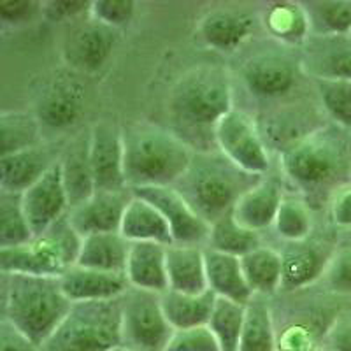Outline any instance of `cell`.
Here are the masks:
<instances>
[{"label": "cell", "instance_id": "14", "mask_svg": "<svg viewBox=\"0 0 351 351\" xmlns=\"http://www.w3.org/2000/svg\"><path fill=\"white\" fill-rule=\"evenodd\" d=\"M304 74L300 62H293L281 53H258L253 55L241 69V77L246 90L262 100L288 97Z\"/></svg>", "mask_w": 351, "mask_h": 351}, {"label": "cell", "instance_id": "35", "mask_svg": "<svg viewBox=\"0 0 351 351\" xmlns=\"http://www.w3.org/2000/svg\"><path fill=\"white\" fill-rule=\"evenodd\" d=\"M315 219L311 206L300 195H285L274 219V232L285 243H299L311 237Z\"/></svg>", "mask_w": 351, "mask_h": 351}, {"label": "cell", "instance_id": "17", "mask_svg": "<svg viewBox=\"0 0 351 351\" xmlns=\"http://www.w3.org/2000/svg\"><path fill=\"white\" fill-rule=\"evenodd\" d=\"M21 204L34 236H39L53 227L58 219L67 216L71 211V202L62 180L60 165L56 164L49 169L36 184L21 193Z\"/></svg>", "mask_w": 351, "mask_h": 351}, {"label": "cell", "instance_id": "13", "mask_svg": "<svg viewBox=\"0 0 351 351\" xmlns=\"http://www.w3.org/2000/svg\"><path fill=\"white\" fill-rule=\"evenodd\" d=\"M90 162L97 192L128 190L125 180L123 128L112 121H99L90 128Z\"/></svg>", "mask_w": 351, "mask_h": 351}, {"label": "cell", "instance_id": "39", "mask_svg": "<svg viewBox=\"0 0 351 351\" xmlns=\"http://www.w3.org/2000/svg\"><path fill=\"white\" fill-rule=\"evenodd\" d=\"M315 90L330 123L351 130V81H315Z\"/></svg>", "mask_w": 351, "mask_h": 351}, {"label": "cell", "instance_id": "34", "mask_svg": "<svg viewBox=\"0 0 351 351\" xmlns=\"http://www.w3.org/2000/svg\"><path fill=\"white\" fill-rule=\"evenodd\" d=\"M260 246H263V244L258 232L244 228L234 219L232 213H228L211 225V234H209L206 247L241 258V256L252 253L253 250Z\"/></svg>", "mask_w": 351, "mask_h": 351}, {"label": "cell", "instance_id": "21", "mask_svg": "<svg viewBox=\"0 0 351 351\" xmlns=\"http://www.w3.org/2000/svg\"><path fill=\"white\" fill-rule=\"evenodd\" d=\"M255 28V18L237 9H213L199 20L197 32L206 46L221 53H234L246 43Z\"/></svg>", "mask_w": 351, "mask_h": 351}, {"label": "cell", "instance_id": "11", "mask_svg": "<svg viewBox=\"0 0 351 351\" xmlns=\"http://www.w3.org/2000/svg\"><path fill=\"white\" fill-rule=\"evenodd\" d=\"M86 108V88L77 77L60 74L44 84L36 100L34 114L44 130L64 132L72 128Z\"/></svg>", "mask_w": 351, "mask_h": 351}, {"label": "cell", "instance_id": "15", "mask_svg": "<svg viewBox=\"0 0 351 351\" xmlns=\"http://www.w3.org/2000/svg\"><path fill=\"white\" fill-rule=\"evenodd\" d=\"M299 55L300 69L313 81H351V36H311Z\"/></svg>", "mask_w": 351, "mask_h": 351}, {"label": "cell", "instance_id": "27", "mask_svg": "<svg viewBox=\"0 0 351 351\" xmlns=\"http://www.w3.org/2000/svg\"><path fill=\"white\" fill-rule=\"evenodd\" d=\"M169 290L180 293H202L209 290L206 255L202 246H167Z\"/></svg>", "mask_w": 351, "mask_h": 351}, {"label": "cell", "instance_id": "24", "mask_svg": "<svg viewBox=\"0 0 351 351\" xmlns=\"http://www.w3.org/2000/svg\"><path fill=\"white\" fill-rule=\"evenodd\" d=\"M125 274L132 288L158 295L165 293L169 290L167 246L158 243H132Z\"/></svg>", "mask_w": 351, "mask_h": 351}, {"label": "cell", "instance_id": "3", "mask_svg": "<svg viewBox=\"0 0 351 351\" xmlns=\"http://www.w3.org/2000/svg\"><path fill=\"white\" fill-rule=\"evenodd\" d=\"M2 276V318L28 339L43 344L58 330L74 304L62 290L60 278Z\"/></svg>", "mask_w": 351, "mask_h": 351}, {"label": "cell", "instance_id": "18", "mask_svg": "<svg viewBox=\"0 0 351 351\" xmlns=\"http://www.w3.org/2000/svg\"><path fill=\"white\" fill-rule=\"evenodd\" d=\"M132 190L123 192H95L83 204L69 211V221L81 237L120 232L125 209L132 199Z\"/></svg>", "mask_w": 351, "mask_h": 351}, {"label": "cell", "instance_id": "5", "mask_svg": "<svg viewBox=\"0 0 351 351\" xmlns=\"http://www.w3.org/2000/svg\"><path fill=\"white\" fill-rule=\"evenodd\" d=\"M167 109L178 136L180 132L195 137L209 134L215 141L218 121L234 109L228 72L211 65L186 72L171 90Z\"/></svg>", "mask_w": 351, "mask_h": 351}, {"label": "cell", "instance_id": "41", "mask_svg": "<svg viewBox=\"0 0 351 351\" xmlns=\"http://www.w3.org/2000/svg\"><path fill=\"white\" fill-rule=\"evenodd\" d=\"M164 351H221L208 325L174 330Z\"/></svg>", "mask_w": 351, "mask_h": 351}, {"label": "cell", "instance_id": "36", "mask_svg": "<svg viewBox=\"0 0 351 351\" xmlns=\"http://www.w3.org/2000/svg\"><path fill=\"white\" fill-rule=\"evenodd\" d=\"M313 36H344L351 32V0L304 2Z\"/></svg>", "mask_w": 351, "mask_h": 351}, {"label": "cell", "instance_id": "46", "mask_svg": "<svg viewBox=\"0 0 351 351\" xmlns=\"http://www.w3.org/2000/svg\"><path fill=\"white\" fill-rule=\"evenodd\" d=\"M0 351H40L39 344L28 339L8 319H0Z\"/></svg>", "mask_w": 351, "mask_h": 351}, {"label": "cell", "instance_id": "26", "mask_svg": "<svg viewBox=\"0 0 351 351\" xmlns=\"http://www.w3.org/2000/svg\"><path fill=\"white\" fill-rule=\"evenodd\" d=\"M204 255H206L208 287L216 297L234 300L244 306L255 297L246 283L239 256L215 252L209 247H204Z\"/></svg>", "mask_w": 351, "mask_h": 351}, {"label": "cell", "instance_id": "44", "mask_svg": "<svg viewBox=\"0 0 351 351\" xmlns=\"http://www.w3.org/2000/svg\"><path fill=\"white\" fill-rule=\"evenodd\" d=\"M325 351H351V304L341 307L327 328L322 344Z\"/></svg>", "mask_w": 351, "mask_h": 351}, {"label": "cell", "instance_id": "30", "mask_svg": "<svg viewBox=\"0 0 351 351\" xmlns=\"http://www.w3.org/2000/svg\"><path fill=\"white\" fill-rule=\"evenodd\" d=\"M160 299L169 324L174 330L208 325L216 304V295L211 290L202 293H180L167 290L160 295Z\"/></svg>", "mask_w": 351, "mask_h": 351}, {"label": "cell", "instance_id": "25", "mask_svg": "<svg viewBox=\"0 0 351 351\" xmlns=\"http://www.w3.org/2000/svg\"><path fill=\"white\" fill-rule=\"evenodd\" d=\"M263 30L288 48H302L313 36L304 2H269L260 14Z\"/></svg>", "mask_w": 351, "mask_h": 351}, {"label": "cell", "instance_id": "23", "mask_svg": "<svg viewBox=\"0 0 351 351\" xmlns=\"http://www.w3.org/2000/svg\"><path fill=\"white\" fill-rule=\"evenodd\" d=\"M283 199L285 192L280 181L263 176L255 186L250 188L241 197L232 211V216L244 228L260 234L267 228H272Z\"/></svg>", "mask_w": 351, "mask_h": 351}, {"label": "cell", "instance_id": "45", "mask_svg": "<svg viewBox=\"0 0 351 351\" xmlns=\"http://www.w3.org/2000/svg\"><path fill=\"white\" fill-rule=\"evenodd\" d=\"M92 2L84 0H51L43 2V18L53 23L58 21H74L83 16H90Z\"/></svg>", "mask_w": 351, "mask_h": 351}, {"label": "cell", "instance_id": "2", "mask_svg": "<svg viewBox=\"0 0 351 351\" xmlns=\"http://www.w3.org/2000/svg\"><path fill=\"white\" fill-rule=\"evenodd\" d=\"M125 180L130 190L174 186L192 164L195 149L174 130L153 123L123 128Z\"/></svg>", "mask_w": 351, "mask_h": 351}, {"label": "cell", "instance_id": "4", "mask_svg": "<svg viewBox=\"0 0 351 351\" xmlns=\"http://www.w3.org/2000/svg\"><path fill=\"white\" fill-rule=\"evenodd\" d=\"M262 178L232 164L218 149H208L195 152L192 164L174 188L200 218L213 225L234 211L241 197Z\"/></svg>", "mask_w": 351, "mask_h": 351}, {"label": "cell", "instance_id": "8", "mask_svg": "<svg viewBox=\"0 0 351 351\" xmlns=\"http://www.w3.org/2000/svg\"><path fill=\"white\" fill-rule=\"evenodd\" d=\"M172 332L158 293L128 288L121 297L123 344L139 351H164Z\"/></svg>", "mask_w": 351, "mask_h": 351}, {"label": "cell", "instance_id": "38", "mask_svg": "<svg viewBox=\"0 0 351 351\" xmlns=\"http://www.w3.org/2000/svg\"><path fill=\"white\" fill-rule=\"evenodd\" d=\"M244 319H246V306L228 299L216 297L215 309L208 327L218 339L221 351H237L241 334H243Z\"/></svg>", "mask_w": 351, "mask_h": 351}, {"label": "cell", "instance_id": "1", "mask_svg": "<svg viewBox=\"0 0 351 351\" xmlns=\"http://www.w3.org/2000/svg\"><path fill=\"white\" fill-rule=\"evenodd\" d=\"M280 167L307 204L330 202L339 188L351 183V130L325 123L281 152Z\"/></svg>", "mask_w": 351, "mask_h": 351}, {"label": "cell", "instance_id": "7", "mask_svg": "<svg viewBox=\"0 0 351 351\" xmlns=\"http://www.w3.org/2000/svg\"><path fill=\"white\" fill-rule=\"evenodd\" d=\"M123 344L121 299L74 304L40 351H109Z\"/></svg>", "mask_w": 351, "mask_h": 351}, {"label": "cell", "instance_id": "10", "mask_svg": "<svg viewBox=\"0 0 351 351\" xmlns=\"http://www.w3.org/2000/svg\"><path fill=\"white\" fill-rule=\"evenodd\" d=\"M132 192L158 209L171 228L174 244L208 246L211 225L193 211L192 206L174 186H146Z\"/></svg>", "mask_w": 351, "mask_h": 351}, {"label": "cell", "instance_id": "12", "mask_svg": "<svg viewBox=\"0 0 351 351\" xmlns=\"http://www.w3.org/2000/svg\"><path fill=\"white\" fill-rule=\"evenodd\" d=\"M118 39L120 30L88 16L67 34L62 55L71 69L92 74L108 64Z\"/></svg>", "mask_w": 351, "mask_h": 351}, {"label": "cell", "instance_id": "50", "mask_svg": "<svg viewBox=\"0 0 351 351\" xmlns=\"http://www.w3.org/2000/svg\"><path fill=\"white\" fill-rule=\"evenodd\" d=\"M350 36H351V32H350Z\"/></svg>", "mask_w": 351, "mask_h": 351}, {"label": "cell", "instance_id": "48", "mask_svg": "<svg viewBox=\"0 0 351 351\" xmlns=\"http://www.w3.org/2000/svg\"><path fill=\"white\" fill-rule=\"evenodd\" d=\"M109 351H139V350L127 346V344H118V346H114L112 350H109Z\"/></svg>", "mask_w": 351, "mask_h": 351}, {"label": "cell", "instance_id": "19", "mask_svg": "<svg viewBox=\"0 0 351 351\" xmlns=\"http://www.w3.org/2000/svg\"><path fill=\"white\" fill-rule=\"evenodd\" d=\"M60 155L62 148L43 143L36 148L0 156V192L21 195L58 164Z\"/></svg>", "mask_w": 351, "mask_h": 351}, {"label": "cell", "instance_id": "49", "mask_svg": "<svg viewBox=\"0 0 351 351\" xmlns=\"http://www.w3.org/2000/svg\"><path fill=\"white\" fill-rule=\"evenodd\" d=\"M318 351H325V350H324V348H322V350H318Z\"/></svg>", "mask_w": 351, "mask_h": 351}, {"label": "cell", "instance_id": "47", "mask_svg": "<svg viewBox=\"0 0 351 351\" xmlns=\"http://www.w3.org/2000/svg\"><path fill=\"white\" fill-rule=\"evenodd\" d=\"M328 211L335 227L351 228V183L332 195Z\"/></svg>", "mask_w": 351, "mask_h": 351}, {"label": "cell", "instance_id": "16", "mask_svg": "<svg viewBox=\"0 0 351 351\" xmlns=\"http://www.w3.org/2000/svg\"><path fill=\"white\" fill-rule=\"evenodd\" d=\"M335 247L337 246L311 241V237L299 243H287L281 252V263H283L281 291L295 293L318 283L327 271Z\"/></svg>", "mask_w": 351, "mask_h": 351}, {"label": "cell", "instance_id": "33", "mask_svg": "<svg viewBox=\"0 0 351 351\" xmlns=\"http://www.w3.org/2000/svg\"><path fill=\"white\" fill-rule=\"evenodd\" d=\"M2 156L36 148L44 141V128L34 111H4L0 114Z\"/></svg>", "mask_w": 351, "mask_h": 351}, {"label": "cell", "instance_id": "37", "mask_svg": "<svg viewBox=\"0 0 351 351\" xmlns=\"http://www.w3.org/2000/svg\"><path fill=\"white\" fill-rule=\"evenodd\" d=\"M34 230L25 215L21 195L0 192V247H14L34 239Z\"/></svg>", "mask_w": 351, "mask_h": 351}, {"label": "cell", "instance_id": "31", "mask_svg": "<svg viewBox=\"0 0 351 351\" xmlns=\"http://www.w3.org/2000/svg\"><path fill=\"white\" fill-rule=\"evenodd\" d=\"M244 278L253 295L271 297L281 291L283 263L281 252L269 246H260L252 253L241 256Z\"/></svg>", "mask_w": 351, "mask_h": 351}, {"label": "cell", "instance_id": "22", "mask_svg": "<svg viewBox=\"0 0 351 351\" xmlns=\"http://www.w3.org/2000/svg\"><path fill=\"white\" fill-rule=\"evenodd\" d=\"M58 165H60L71 209L83 204L97 192L92 162H90V130L81 132L65 144L62 148Z\"/></svg>", "mask_w": 351, "mask_h": 351}, {"label": "cell", "instance_id": "6", "mask_svg": "<svg viewBox=\"0 0 351 351\" xmlns=\"http://www.w3.org/2000/svg\"><path fill=\"white\" fill-rule=\"evenodd\" d=\"M81 241L83 237L74 230L69 216H64L30 243L0 247V274L60 278L76 265Z\"/></svg>", "mask_w": 351, "mask_h": 351}, {"label": "cell", "instance_id": "42", "mask_svg": "<svg viewBox=\"0 0 351 351\" xmlns=\"http://www.w3.org/2000/svg\"><path fill=\"white\" fill-rule=\"evenodd\" d=\"M136 14V2L132 0H95L92 2L90 16L108 27L120 28L127 27Z\"/></svg>", "mask_w": 351, "mask_h": 351}, {"label": "cell", "instance_id": "9", "mask_svg": "<svg viewBox=\"0 0 351 351\" xmlns=\"http://www.w3.org/2000/svg\"><path fill=\"white\" fill-rule=\"evenodd\" d=\"M215 148L232 164L255 176H267L271 155L260 125L243 109H232L215 128Z\"/></svg>", "mask_w": 351, "mask_h": 351}, {"label": "cell", "instance_id": "43", "mask_svg": "<svg viewBox=\"0 0 351 351\" xmlns=\"http://www.w3.org/2000/svg\"><path fill=\"white\" fill-rule=\"evenodd\" d=\"M43 18V2L32 0H2L0 21L4 28H20Z\"/></svg>", "mask_w": 351, "mask_h": 351}, {"label": "cell", "instance_id": "28", "mask_svg": "<svg viewBox=\"0 0 351 351\" xmlns=\"http://www.w3.org/2000/svg\"><path fill=\"white\" fill-rule=\"evenodd\" d=\"M120 234L128 243H158L165 246L174 244L171 228L164 216L160 215L153 204L141 199L136 193L132 195L125 209Z\"/></svg>", "mask_w": 351, "mask_h": 351}, {"label": "cell", "instance_id": "29", "mask_svg": "<svg viewBox=\"0 0 351 351\" xmlns=\"http://www.w3.org/2000/svg\"><path fill=\"white\" fill-rule=\"evenodd\" d=\"M132 243H128L120 232L93 234L81 241L76 265L97 271L125 272Z\"/></svg>", "mask_w": 351, "mask_h": 351}, {"label": "cell", "instance_id": "40", "mask_svg": "<svg viewBox=\"0 0 351 351\" xmlns=\"http://www.w3.org/2000/svg\"><path fill=\"white\" fill-rule=\"evenodd\" d=\"M322 281L332 295L351 297V244L335 247Z\"/></svg>", "mask_w": 351, "mask_h": 351}, {"label": "cell", "instance_id": "32", "mask_svg": "<svg viewBox=\"0 0 351 351\" xmlns=\"http://www.w3.org/2000/svg\"><path fill=\"white\" fill-rule=\"evenodd\" d=\"M269 297L255 295L246 304V319L237 351H278V330Z\"/></svg>", "mask_w": 351, "mask_h": 351}, {"label": "cell", "instance_id": "20", "mask_svg": "<svg viewBox=\"0 0 351 351\" xmlns=\"http://www.w3.org/2000/svg\"><path fill=\"white\" fill-rule=\"evenodd\" d=\"M64 293L72 304L121 299L130 288L125 272H108L72 265L60 276Z\"/></svg>", "mask_w": 351, "mask_h": 351}]
</instances>
